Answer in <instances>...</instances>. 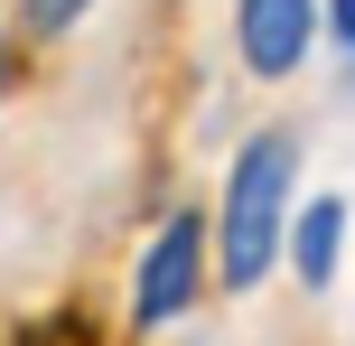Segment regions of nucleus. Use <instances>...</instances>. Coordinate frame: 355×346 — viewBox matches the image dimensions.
<instances>
[{"mask_svg": "<svg viewBox=\"0 0 355 346\" xmlns=\"http://www.w3.org/2000/svg\"><path fill=\"white\" fill-rule=\"evenodd\" d=\"M281 234H290V141L262 131V141H243V159H234V178H225V216H215V253H225L234 291H252V281L271 272Z\"/></svg>", "mask_w": 355, "mask_h": 346, "instance_id": "1", "label": "nucleus"}, {"mask_svg": "<svg viewBox=\"0 0 355 346\" xmlns=\"http://www.w3.org/2000/svg\"><path fill=\"white\" fill-rule=\"evenodd\" d=\"M19 10H28V28H47V37H56V28H75L94 0H19Z\"/></svg>", "mask_w": 355, "mask_h": 346, "instance_id": "5", "label": "nucleus"}, {"mask_svg": "<svg viewBox=\"0 0 355 346\" xmlns=\"http://www.w3.org/2000/svg\"><path fill=\"white\" fill-rule=\"evenodd\" d=\"M327 19H337V47H355V0H327Z\"/></svg>", "mask_w": 355, "mask_h": 346, "instance_id": "6", "label": "nucleus"}, {"mask_svg": "<svg viewBox=\"0 0 355 346\" xmlns=\"http://www.w3.org/2000/svg\"><path fill=\"white\" fill-rule=\"evenodd\" d=\"M309 28H318V0H234V37L252 75H290L309 56Z\"/></svg>", "mask_w": 355, "mask_h": 346, "instance_id": "3", "label": "nucleus"}, {"mask_svg": "<svg viewBox=\"0 0 355 346\" xmlns=\"http://www.w3.org/2000/svg\"><path fill=\"white\" fill-rule=\"evenodd\" d=\"M337 234H346V197H318L300 216V281H309V291L337 281Z\"/></svg>", "mask_w": 355, "mask_h": 346, "instance_id": "4", "label": "nucleus"}, {"mask_svg": "<svg viewBox=\"0 0 355 346\" xmlns=\"http://www.w3.org/2000/svg\"><path fill=\"white\" fill-rule=\"evenodd\" d=\"M196 281H206V225L196 216H168L141 253V281H131V318L141 328H168V318L196 309Z\"/></svg>", "mask_w": 355, "mask_h": 346, "instance_id": "2", "label": "nucleus"}, {"mask_svg": "<svg viewBox=\"0 0 355 346\" xmlns=\"http://www.w3.org/2000/svg\"><path fill=\"white\" fill-rule=\"evenodd\" d=\"M0 85H10V56H0Z\"/></svg>", "mask_w": 355, "mask_h": 346, "instance_id": "7", "label": "nucleus"}]
</instances>
